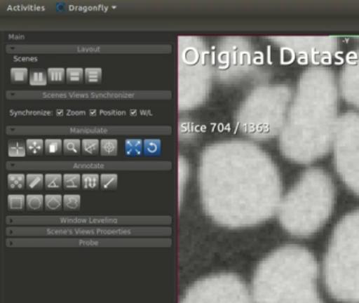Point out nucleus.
Masks as SVG:
<instances>
[{"label":"nucleus","mask_w":359,"mask_h":303,"mask_svg":"<svg viewBox=\"0 0 359 303\" xmlns=\"http://www.w3.org/2000/svg\"><path fill=\"white\" fill-rule=\"evenodd\" d=\"M198 180L208 216L230 229L269 220L277 214L283 198L276 164L251 141L210 145L201 155Z\"/></svg>","instance_id":"f257e3e1"},{"label":"nucleus","mask_w":359,"mask_h":303,"mask_svg":"<svg viewBox=\"0 0 359 303\" xmlns=\"http://www.w3.org/2000/svg\"><path fill=\"white\" fill-rule=\"evenodd\" d=\"M339 95L331 69L311 67L302 74L278 136L279 149L287 159L308 164L329 153L339 118Z\"/></svg>","instance_id":"f03ea898"},{"label":"nucleus","mask_w":359,"mask_h":303,"mask_svg":"<svg viewBox=\"0 0 359 303\" xmlns=\"http://www.w3.org/2000/svg\"><path fill=\"white\" fill-rule=\"evenodd\" d=\"M319 267L304 246L287 244L264 257L252 280L253 303H323Z\"/></svg>","instance_id":"7ed1b4c3"},{"label":"nucleus","mask_w":359,"mask_h":303,"mask_svg":"<svg viewBox=\"0 0 359 303\" xmlns=\"http://www.w3.org/2000/svg\"><path fill=\"white\" fill-rule=\"evenodd\" d=\"M335 197L330 175L321 168H308L281 198L277 210L279 223L294 237H311L329 221Z\"/></svg>","instance_id":"20e7f679"},{"label":"nucleus","mask_w":359,"mask_h":303,"mask_svg":"<svg viewBox=\"0 0 359 303\" xmlns=\"http://www.w3.org/2000/svg\"><path fill=\"white\" fill-rule=\"evenodd\" d=\"M323 275L334 299L359 303V210L344 215L336 224L323 258Z\"/></svg>","instance_id":"39448f33"},{"label":"nucleus","mask_w":359,"mask_h":303,"mask_svg":"<svg viewBox=\"0 0 359 303\" xmlns=\"http://www.w3.org/2000/svg\"><path fill=\"white\" fill-rule=\"evenodd\" d=\"M293 95L291 88L285 84H264L254 88L237 114L239 130L254 140L264 141L279 136Z\"/></svg>","instance_id":"423d86ee"},{"label":"nucleus","mask_w":359,"mask_h":303,"mask_svg":"<svg viewBox=\"0 0 359 303\" xmlns=\"http://www.w3.org/2000/svg\"><path fill=\"white\" fill-rule=\"evenodd\" d=\"M332 149L336 173L346 187L359 196L358 112H346L339 116Z\"/></svg>","instance_id":"0eeeda50"},{"label":"nucleus","mask_w":359,"mask_h":303,"mask_svg":"<svg viewBox=\"0 0 359 303\" xmlns=\"http://www.w3.org/2000/svg\"><path fill=\"white\" fill-rule=\"evenodd\" d=\"M180 303H253L247 284L236 274L219 273L197 280Z\"/></svg>","instance_id":"6e6552de"},{"label":"nucleus","mask_w":359,"mask_h":303,"mask_svg":"<svg viewBox=\"0 0 359 303\" xmlns=\"http://www.w3.org/2000/svg\"><path fill=\"white\" fill-rule=\"evenodd\" d=\"M281 52L290 55L292 60L311 63L312 67H325L332 62L338 50L337 38L333 36H280L271 37Z\"/></svg>","instance_id":"1a4fd4ad"},{"label":"nucleus","mask_w":359,"mask_h":303,"mask_svg":"<svg viewBox=\"0 0 359 303\" xmlns=\"http://www.w3.org/2000/svg\"><path fill=\"white\" fill-rule=\"evenodd\" d=\"M340 96L359 113V48L348 53L338 82Z\"/></svg>","instance_id":"9d476101"},{"label":"nucleus","mask_w":359,"mask_h":303,"mask_svg":"<svg viewBox=\"0 0 359 303\" xmlns=\"http://www.w3.org/2000/svg\"><path fill=\"white\" fill-rule=\"evenodd\" d=\"M27 151V142H22L20 140L10 141L8 144V154L10 157H24Z\"/></svg>","instance_id":"9b49d317"},{"label":"nucleus","mask_w":359,"mask_h":303,"mask_svg":"<svg viewBox=\"0 0 359 303\" xmlns=\"http://www.w3.org/2000/svg\"><path fill=\"white\" fill-rule=\"evenodd\" d=\"M118 142L116 139H102L100 141V154L104 156H116Z\"/></svg>","instance_id":"f8f14e48"},{"label":"nucleus","mask_w":359,"mask_h":303,"mask_svg":"<svg viewBox=\"0 0 359 303\" xmlns=\"http://www.w3.org/2000/svg\"><path fill=\"white\" fill-rule=\"evenodd\" d=\"M81 149L85 155H97L100 153V141L98 139H83Z\"/></svg>","instance_id":"ddd939ff"},{"label":"nucleus","mask_w":359,"mask_h":303,"mask_svg":"<svg viewBox=\"0 0 359 303\" xmlns=\"http://www.w3.org/2000/svg\"><path fill=\"white\" fill-rule=\"evenodd\" d=\"M27 151L30 155H41L45 152V141L43 139H28Z\"/></svg>","instance_id":"4468645a"},{"label":"nucleus","mask_w":359,"mask_h":303,"mask_svg":"<svg viewBox=\"0 0 359 303\" xmlns=\"http://www.w3.org/2000/svg\"><path fill=\"white\" fill-rule=\"evenodd\" d=\"M64 141L60 139H47L45 140V152L48 155H58L62 153Z\"/></svg>","instance_id":"2eb2a0df"},{"label":"nucleus","mask_w":359,"mask_h":303,"mask_svg":"<svg viewBox=\"0 0 359 303\" xmlns=\"http://www.w3.org/2000/svg\"><path fill=\"white\" fill-rule=\"evenodd\" d=\"M81 149V141L79 139H65L64 152L66 155H79Z\"/></svg>","instance_id":"dca6fc26"},{"label":"nucleus","mask_w":359,"mask_h":303,"mask_svg":"<svg viewBox=\"0 0 359 303\" xmlns=\"http://www.w3.org/2000/svg\"><path fill=\"white\" fill-rule=\"evenodd\" d=\"M27 183V177L24 174H10L8 176V185L12 189H24Z\"/></svg>","instance_id":"f3484780"},{"label":"nucleus","mask_w":359,"mask_h":303,"mask_svg":"<svg viewBox=\"0 0 359 303\" xmlns=\"http://www.w3.org/2000/svg\"><path fill=\"white\" fill-rule=\"evenodd\" d=\"M45 184V176L41 174L27 175V185L31 189H43Z\"/></svg>","instance_id":"a211bd4d"},{"label":"nucleus","mask_w":359,"mask_h":303,"mask_svg":"<svg viewBox=\"0 0 359 303\" xmlns=\"http://www.w3.org/2000/svg\"><path fill=\"white\" fill-rule=\"evenodd\" d=\"M86 81L90 83H97L102 81V69L100 67H87L85 69Z\"/></svg>","instance_id":"6ab92c4d"},{"label":"nucleus","mask_w":359,"mask_h":303,"mask_svg":"<svg viewBox=\"0 0 359 303\" xmlns=\"http://www.w3.org/2000/svg\"><path fill=\"white\" fill-rule=\"evenodd\" d=\"M64 182V176L60 174H47L45 176V185L47 189H60Z\"/></svg>","instance_id":"aec40b11"},{"label":"nucleus","mask_w":359,"mask_h":303,"mask_svg":"<svg viewBox=\"0 0 359 303\" xmlns=\"http://www.w3.org/2000/svg\"><path fill=\"white\" fill-rule=\"evenodd\" d=\"M27 201V198L24 195L20 194H12L8 196V206L11 210H22L25 208V202Z\"/></svg>","instance_id":"412c9836"},{"label":"nucleus","mask_w":359,"mask_h":303,"mask_svg":"<svg viewBox=\"0 0 359 303\" xmlns=\"http://www.w3.org/2000/svg\"><path fill=\"white\" fill-rule=\"evenodd\" d=\"M66 78L69 82H81L85 78V69L81 67L67 69Z\"/></svg>","instance_id":"4be33fe9"},{"label":"nucleus","mask_w":359,"mask_h":303,"mask_svg":"<svg viewBox=\"0 0 359 303\" xmlns=\"http://www.w3.org/2000/svg\"><path fill=\"white\" fill-rule=\"evenodd\" d=\"M100 176L97 174H83L81 183L83 189H96L100 185Z\"/></svg>","instance_id":"5701e85b"},{"label":"nucleus","mask_w":359,"mask_h":303,"mask_svg":"<svg viewBox=\"0 0 359 303\" xmlns=\"http://www.w3.org/2000/svg\"><path fill=\"white\" fill-rule=\"evenodd\" d=\"M118 177L116 174H102L100 176V185L102 189H116Z\"/></svg>","instance_id":"b1692460"},{"label":"nucleus","mask_w":359,"mask_h":303,"mask_svg":"<svg viewBox=\"0 0 359 303\" xmlns=\"http://www.w3.org/2000/svg\"><path fill=\"white\" fill-rule=\"evenodd\" d=\"M67 69L62 67H50L48 69V79L51 82H62L66 77Z\"/></svg>","instance_id":"393cba45"},{"label":"nucleus","mask_w":359,"mask_h":303,"mask_svg":"<svg viewBox=\"0 0 359 303\" xmlns=\"http://www.w3.org/2000/svg\"><path fill=\"white\" fill-rule=\"evenodd\" d=\"M31 86H46L48 82V75L43 71H31L30 76Z\"/></svg>","instance_id":"a878e982"},{"label":"nucleus","mask_w":359,"mask_h":303,"mask_svg":"<svg viewBox=\"0 0 359 303\" xmlns=\"http://www.w3.org/2000/svg\"><path fill=\"white\" fill-rule=\"evenodd\" d=\"M142 140H137V139H130V140L126 141V149L129 155H140L142 153Z\"/></svg>","instance_id":"bb28decb"},{"label":"nucleus","mask_w":359,"mask_h":303,"mask_svg":"<svg viewBox=\"0 0 359 303\" xmlns=\"http://www.w3.org/2000/svg\"><path fill=\"white\" fill-rule=\"evenodd\" d=\"M62 203H64V197L58 194L57 195H47L45 197V204L49 210H58Z\"/></svg>","instance_id":"cd10ccee"},{"label":"nucleus","mask_w":359,"mask_h":303,"mask_svg":"<svg viewBox=\"0 0 359 303\" xmlns=\"http://www.w3.org/2000/svg\"><path fill=\"white\" fill-rule=\"evenodd\" d=\"M81 183V176L79 174H66L64 176V185L66 189H79Z\"/></svg>","instance_id":"c85d7f7f"},{"label":"nucleus","mask_w":359,"mask_h":303,"mask_svg":"<svg viewBox=\"0 0 359 303\" xmlns=\"http://www.w3.org/2000/svg\"><path fill=\"white\" fill-rule=\"evenodd\" d=\"M29 74L27 67H13L11 69V79L14 82H25L28 79Z\"/></svg>","instance_id":"c756f323"},{"label":"nucleus","mask_w":359,"mask_h":303,"mask_svg":"<svg viewBox=\"0 0 359 303\" xmlns=\"http://www.w3.org/2000/svg\"><path fill=\"white\" fill-rule=\"evenodd\" d=\"M45 197L43 195H28L27 196V206L30 210H41L43 208Z\"/></svg>","instance_id":"7c9ffc66"},{"label":"nucleus","mask_w":359,"mask_h":303,"mask_svg":"<svg viewBox=\"0 0 359 303\" xmlns=\"http://www.w3.org/2000/svg\"><path fill=\"white\" fill-rule=\"evenodd\" d=\"M64 206L66 210H77L81 206V196L65 195Z\"/></svg>","instance_id":"2f4dec72"},{"label":"nucleus","mask_w":359,"mask_h":303,"mask_svg":"<svg viewBox=\"0 0 359 303\" xmlns=\"http://www.w3.org/2000/svg\"><path fill=\"white\" fill-rule=\"evenodd\" d=\"M144 149L148 153H155L159 149L158 141L155 140H146L144 141Z\"/></svg>","instance_id":"473e14b6"}]
</instances>
